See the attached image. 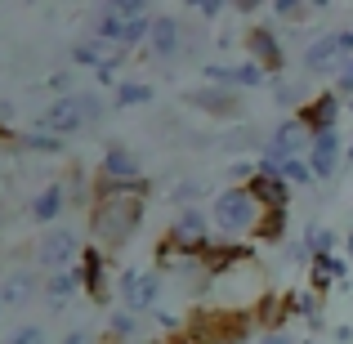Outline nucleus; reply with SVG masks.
<instances>
[{
	"label": "nucleus",
	"instance_id": "39",
	"mask_svg": "<svg viewBox=\"0 0 353 344\" xmlns=\"http://www.w3.org/2000/svg\"><path fill=\"white\" fill-rule=\"evenodd\" d=\"M340 94H345V99H353V63H349L345 72H340Z\"/></svg>",
	"mask_w": 353,
	"mask_h": 344
},
{
	"label": "nucleus",
	"instance_id": "24",
	"mask_svg": "<svg viewBox=\"0 0 353 344\" xmlns=\"http://www.w3.org/2000/svg\"><path fill=\"white\" fill-rule=\"evenodd\" d=\"M148 99H152V85H143V81H121V90H117V103L121 108L148 103Z\"/></svg>",
	"mask_w": 353,
	"mask_h": 344
},
{
	"label": "nucleus",
	"instance_id": "35",
	"mask_svg": "<svg viewBox=\"0 0 353 344\" xmlns=\"http://www.w3.org/2000/svg\"><path fill=\"white\" fill-rule=\"evenodd\" d=\"M143 36H152V18H139V23H130V27H125V41H121V45H134V41H143Z\"/></svg>",
	"mask_w": 353,
	"mask_h": 344
},
{
	"label": "nucleus",
	"instance_id": "29",
	"mask_svg": "<svg viewBox=\"0 0 353 344\" xmlns=\"http://www.w3.org/2000/svg\"><path fill=\"white\" fill-rule=\"evenodd\" d=\"M72 59L85 63V68H103V41H90V45H77Z\"/></svg>",
	"mask_w": 353,
	"mask_h": 344
},
{
	"label": "nucleus",
	"instance_id": "33",
	"mask_svg": "<svg viewBox=\"0 0 353 344\" xmlns=\"http://www.w3.org/2000/svg\"><path fill=\"white\" fill-rule=\"evenodd\" d=\"M264 77L268 72L259 68V63H241L237 68V85H264Z\"/></svg>",
	"mask_w": 353,
	"mask_h": 344
},
{
	"label": "nucleus",
	"instance_id": "6",
	"mask_svg": "<svg viewBox=\"0 0 353 344\" xmlns=\"http://www.w3.org/2000/svg\"><path fill=\"white\" fill-rule=\"evenodd\" d=\"M85 121H90V117H85V103H81V94H68V99H59V103H54L50 112L41 117V130L59 139V134H72V130H81Z\"/></svg>",
	"mask_w": 353,
	"mask_h": 344
},
{
	"label": "nucleus",
	"instance_id": "40",
	"mask_svg": "<svg viewBox=\"0 0 353 344\" xmlns=\"http://www.w3.org/2000/svg\"><path fill=\"white\" fill-rule=\"evenodd\" d=\"M219 9H224L219 0H201V5H197V14H201V18H219Z\"/></svg>",
	"mask_w": 353,
	"mask_h": 344
},
{
	"label": "nucleus",
	"instance_id": "21",
	"mask_svg": "<svg viewBox=\"0 0 353 344\" xmlns=\"http://www.w3.org/2000/svg\"><path fill=\"white\" fill-rule=\"evenodd\" d=\"M250 250L246 246H210L206 255H201V264L210 268V273H219V268H228V264H237V259H246Z\"/></svg>",
	"mask_w": 353,
	"mask_h": 344
},
{
	"label": "nucleus",
	"instance_id": "45",
	"mask_svg": "<svg viewBox=\"0 0 353 344\" xmlns=\"http://www.w3.org/2000/svg\"><path fill=\"white\" fill-rule=\"evenodd\" d=\"M0 309H5V295H0Z\"/></svg>",
	"mask_w": 353,
	"mask_h": 344
},
{
	"label": "nucleus",
	"instance_id": "22",
	"mask_svg": "<svg viewBox=\"0 0 353 344\" xmlns=\"http://www.w3.org/2000/svg\"><path fill=\"white\" fill-rule=\"evenodd\" d=\"M255 237L259 241H282L286 237V210H264L255 224Z\"/></svg>",
	"mask_w": 353,
	"mask_h": 344
},
{
	"label": "nucleus",
	"instance_id": "2",
	"mask_svg": "<svg viewBox=\"0 0 353 344\" xmlns=\"http://www.w3.org/2000/svg\"><path fill=\"white\" fill-rule=\"evenodd\" d=\"M255 206H259V201L250 197V188H224L215 197V224H219V232H224V237L250 232V228L259 224Z\"/></svg>",
	"mask_w": 353,
	"mask_h": 344
},
{
	"label": "nucleus",
	"instance_id": "5",
	"mask_svg": "<svg viewBox=\"0 0 353 344\" xmlns=\"http://www.w3.org/2000/svg\"><path fill=\"white\" fill-rule=\"evenodd\" d=\"M250 318H241V313H219V318H197V340L201 344H246Z\"/></svg>",
	"mask_w": 353,
	"mask_h": 344
},
{
	"label": "nucleus",
	"instance_id": "18",
	"mask_svg": "<svg viewBox=\"0 0 353 344\" xmlns=\"http://www.w3.org/2000/svg\"><path fill=\"white\" fill-rule=\"evenodd\" d=\"M77 286H81V277H77V273H54L50 282H45V295H50L54 309H63V304L77 295Z\"/></svg>",
	"mask_w": 353,
	"mask_h": 344
},
{
	"label": "nucleus",
	"instance_id": "9",
	"mask_svg": "<svg viewBox=\"0 0 353 344\" xmlns=\"http://www.w3.org/2000/svg\"><path fill=\"white\" fill-rule=\"evenodd\" d=\"M72 259H77V237H72L68 228H50L41 237V264L54 268V273H63Z\"/></svg>",
	"mask_w": 353,
	"mask_h": 344
},
{
	"label": "nucleus",
	"instance_id": "4",
	"mask_svg": "<svg viewBox=\"0 0 353 344\" xmlns=\"http://www.w3.org/2000/svg\"><path fill=\"white\" fill-rule=\"evenodd\" d=\"M210 224H206V215H197V210H183L179 219L170 224V246L179 250V255H206L210 250V232H206Z\"/></svg>",
	"mask_w": 353,
	"mask_h": 344
},
{
	"label": "nucleus",
	"instance_id": "17",
	"mask_svg": "<svg viewBox=\"0 0 353 344\" xmlns=\"http://www.w3.org/2000/svg\"><path fill=\"white\" fill-rule=\"evenodd\" d=\"M336 112H340V94H318L300 112V121L313 130V134H318V130H336Z\"/></svg>",
	"mask_w": 353,
	"mask_h": 344
},
{
	"label": "nucleus",
	"instance_id": "3",
	"mask_svg": "<svg viewBox=\"0 0 353 344\" xmlns=\"http://www.w3.org/2000/svg\"><path fill=\"white\" fill-rule=\"evenodd\" d=\"M309 152H313V130L304 125L300 117H291V121H282L277 125V134H273V148H268V161H309Z\"/></svg>",
	"mask_w": 353,
	"mask_h": 344
},
{
	"label": "nucleus",
	"instance_id": "43",
	"mask_svg": "<svg viewBox=\"0 0 353 344\" xmlns=\"http://www.w3.org/2000/svg\"><path fill=\"white\" fill-rule=\"evenodd\" d=\"M90 336H85V331H68V336H63V344H85Z\"/></svg>",
	"mask_w": 353,
	"mask_h": 344
},
{
	"label": "nucleus",
	"instance_id": "1",
	"mask_svg": "<svg viewBox=\"0 0 353 344\" xmlns=\"http://www.w3.org/2000/svg\"><path fill=\"white\" fill-rule=\"evenodd\" d=\"M143 197H148V183L134 179V183H112L103 179L99 183V201H94V237L103 246H125L130 237L143 224Z\"/></svg>",
	"mask_w": 353,
	"mask_h": 344
},
{
	"label": "nucleus",
	"instance_id": "15",
	"mask_svg": "<svg viewBox=\"0 0 353 344\" xmlns=\"http://www.w3.org/2000/svg\"><path fill=\"white\" fill-rule=\"evenodd\" d=\"M188 103L192 108H206L210 117H237V94L233 90H224V85H210V90H192L188 94Z\"/></svg>",
	"mask_w": 353,
	"mask_h": 344
},
{
	"label": "nucleus",
	"instance_id": "26",
	"mask_svg": "<svg viewBox=\"0 0 353 344\" xmlns=\"http://www.w3.org/2000/svg\"><path fill=\"white\" fill-rule=\"evenodd\" d=\"M277 179H286V183H295V188H304V183H313L318 174H313L309 161H282V174H277Z\"/></svg>",
	"mask_w": 353,
	"mask_h": 344
},
{
	"label": "nucleus",
	"instance_id": "41",
	"mask_svg": "<svg viewBox=\"0 0 353 344\" xmlns=\"http://www.w3.org/2000/svg\"><path fill=\"white\" fill-rule=\"evenodd\" d=\"M68 85H72V77H68V72H59V77H50V90H59V94H63ZM63 99H68V94H63Z\"/></svg>",
	"mask_w": 353,
	"mask_h": 344
},
{
	"label": "nucleus",
	"instance_id": "27",
	"mask_svg": "<svg viewBox=\"0 0 353 344\" xmlns=\"http://www.w3.org/2000/svg\"><path fill=\"white\" fill-rule=\"evenodd\" d=\"M27 300H32V277H27V273L9 277V282H5V304H27Z\"/></svg>",
	"mask_w": 353,
	"mask_h": 344
},
{
	"label": "nucleus",
	"instance_id": "38",
	"mask_svg": "<svg viewBox=\"0 0 353 344\" xmlns=\"http://www.w3.org/2000/svg\"><path fill=\"white\" fill-rule=\"evenodd\" d=\"M259 344H295V340H291V331H264Z\"/></svg>",
	"mask_w": 353,
	"mask_h": 344
},
{
	"label": "nucleus",
	"instance_id": "46",
	"mask_svg": "<svg viewBox=\"0 0 353 344\" xmlns=\"http://www.w3.org/2000/svg\"><path fill=\"white\" fill-rule=\"evenodd\" d=\"M130 344H139V340H130Z\"/></svg>",
	"mask_w": 353,
	"mask_h": 344
},
{
	"label": "nucleus",
	"instance_id": "20",
	"mask_svg": "<svg viewBox=\"0 0 353 344\" xmlns=\"http://www.w3.org/2000/svg\"><path fill=\"white\" fill-rule=\"evenodd\" d=\"M59 210H63V188H59V183H50V188H45L41 197H36L32 215L41 219V224H54V219H59Z\"/></svg>",
	"mask_w": 353,
	"mask_h": 344
},
{
	"label": "nucleus",
	"instance_id": "37",
	"mask_svg": "<svg viewBox=\"0 0 353 344\" xmlns=\"http://www.w3.org/2000/svg\"><path fill=\"white\" fill-rule=\"evenodd\" d=\"M192 197H201V183L197 179H188V183H179V188H174V201H179V206H183V201H192Z\"/></svg>",
	"mask_w": 353,
	"mask_h": 344
},
{
	"label": "nucleus",
	"instance_id": "34",
	"mask_svg": "<svg viewBox=\"0 0 353 344\" xmlns=\"http://www.w3.org/2000/svg\"><path fill=\"white\" fill-rule=\"evenodd\" d=\"M23 143H27V148H36V152H59V139H54V134H45V130H36V134H27Z\"/></svg>",
	"mask_w": 353,
	"mask_h": 344
},
{
	"label": "nucleus",
	"instance_id": "11",
	"mask_svg": "<svg viewBox=\"0 0 353 344\" xmlns=\"http://www.w3.org/2000/svg\"><path fill=\"white\" fill-rule=\"evenodd\" d=\"M246 45H250V63H259L264 72H282L286 54H282V45H277V36L268 32V27H255V32L246 36Z\"/></svg>",
	"mask_w": 353,
	"mask_h": 344
},
{
	"label": "nucleus",
	"instance_id": "42",
	"mask_svg": "<svg viewBox=\"0 0 353 344\" xmlns=\"http://www.w3.org/2000/svg\"><path fill=\"white\" fill-rule=\"evenodd\" d=\"M327 264H331V277H345V259H336V255H327Z\"/></svg>",
	"mask_w": 353,
	"mask_h": 344
},
{
	"label": "nucleus",
	"instance_id": "16",
	"mask_svg": "<svg viewBox=\"0 0 353 344\" xmlns=\"http://www.w3.org/2000/svg\"><path fill=\"white\" fill-rule=\"evenodd\" d=\"M103 179H112V183H134L139 179V161H134V152H130V148L112 143L103 152Z\"/></svg>",
	"mask_w": 353,
	"mask_h": 344
},
{
	"label": "nucleus",
	"instance_id": "8",
	"mask_svg": "<svg viewBox=\"0 0 353 344\" xmlns=\"http://www.w3.org/2000/svg\"><path fill=\"white\" fill-rule=\"evenodd\" d=\"M309 165H313L318 179H331V174L340 170V130H318V134H313Z\"/></svg>",
	"mask_w": 353,
	"mask_h": 344
},
{
	"label": "nucleus",
	"instance_id": "7",
	"mask_svg": "<svg viewBox=\"0 0 353 344\" xmlns=\"http://www.w3.org/2000/svg\"><path fill=\"white\" fill-rule=\"evenodd\" d=\"M121 295H125V309H130V313H143V309H152L157 295H161V277L130 268V273L121 277Z\"/></svg>",
	"mask_w": 353,
	"mask_h": 344
},
{
	"label": "nucleus",
	"instance_id": "44",
	"mask_svg": "<svg viewBox=\"0 0 353 344\" xmlns=\"http://www.w3.org/2000/svg\"><path fill=\"white\" fill-rule=\"evenodd\" d=\"M349 259H353V232H349Z\"/></svg>",
	"mask_w": 353,
	"mask_h": 344
},
{
	"label": "nucleus",
	"instance_id": "19",
	"mask_svg": "<svg viewBox=\"0 0 353 344\" xmlns=\"http://www.w3.org/2000/svg\"><path fill=\"white\" fill-rule=\"evenodd\" d=\"M282 313H291V300H282V295H264V304H259V327L264 331H282Z\"/></svg>",
	"mask_w": 353,
	"mask_h": 344
},
{
	"label": "nucleus",
	"instance_id": "30",
	"mask_svg": "<svg viewBox=\"0 0 353 344\" xmlns=\"http://www.w3.org/2000/svg\"><path fill=\"white\" fill-rule=\"evenodd\" d=\"M304 241H309V246H313V255H331V246H336V232L313 224V228H309V237H304Z\"/></svg>",
	"mask_w": 353,
	"mask_h": 344
},
{
	"label": "nucleus",
	"instance_id": "31",
	"mask_svg": "<svg viewBox=\"0 0 353 344\" xmlns=\"http://www.w3.org/2000/svg\"><path fill=\"white\" fill-rule=\"evenodd\" d=\"M108 331H112L117 340H125V344H130V336H134V313H130V309L112 313V327H108Z\"/></svg>",
	"mask_w": 353,
	"mask_h": 344
},
{
	"label": "nucleus",
	"instance_id": "32",
	"mask_svg": "<svg viewBox=\"0 0 353 344\" xmlns=\"http://www.w3.org/2000/svg\"><path fill=\"white\" fill-rule=\"evenodd\" d=\"M5 344H45V331L36 327V322H27V327H18L14 336H9Z\"/></svg>",
	"mask_w": 353,
	"mask_h": 344
},
{
	"label": "nucleus",
	"instance_id": "12",
	"mask_svg": "<svg viewBox=\"0 0 353 344\" xmlns=\"http://www.w3.org/2000/svg\"><path fill=\"white\" fill-rule=\"evenodd\" d=\"M103 268H108L103 250H81V268H77V277H81V286L90 291V300H99V304H108V282H103Z\"/></svg>",
	"mask_w": 353,
	"mask_h": 344
},
{
	"label": "nucleus",
	"instance_id": "36",
	"mask_svg": "<svg viewBox=\"0 0 353 344\" xmlns=\"http://www.w3.org/2000/svg\"><path fill=\"white\" fill-rule=\"evenodd\" d=\"M291 264H313V246L309 241H291Z\"/></svg>",
	"mask_w": 353,
	"mask_h": 344
},
{
	"label": "nucleus",
	"instance_id": "13",
	"mask_svg": "<svg viewBox=\"0 0 353 344\" xmlns=\"http://www.w3.org/2000/svg\"><path fill=\"white\" fill-rule=\"evenodd\" d=\"M148 45H152L157 59H174V54H179V45H183V27H179V18H170V14L152 18V36H148Z\"/></svg>",
	"mask_w": 353,
	"mask_h": 344
},
{
	"label": "nucleus",
	"instance_id": "23",
	"mask_svg": "<svg viewBox=\"0 0 353 344\" xmlns=\"http://www.w3.org/2000/svg\"><path fill=\"white\" fill-rule=\"evenodd\" d=\"M313 9H318V5H309V0H277L273 14L282 18V23H304V18H309Z\"/></svg>",
	"mask_w": 353,
	"mask_h": 344
},
{
	"label": "nucleus",
	"instance_id": "14",
	"mask_svg": "<svg viewBox=\"0 0 353 344\" xmlns=\"http://www.w3.org/2000/svg\"><path fill=\"white\" fill-rule=\"evenodd\" d=\"M246 188H250V197H255L264 210H286V201H291V183L277 179V174H255Z\"/></svg>",
	"mask_w": 353,
	"mask_h": 344
},
{
	"label": "nucleus",
	"instance_id": "28",
	"mask_svg": "<svg viewBox=\"0 0 353 344\" xmlns=\"http://www.w3.org/2000/svg\"><path fill=\"white\" fill-rule=\"evenodd\" d=\"M108 9H112V14L121 18V23H139V18H148V5H143V0H117V5H108Z\"/></svg>",
	"mask_w": 353,
	"mask_h": 344
},
{
	"label": "nucleus",
	"instance_id": "25",
	"mask_svg": "<svg viewBox=\"0 0 353 344\" xmlns=\"http://www.w3.org/2000/svg\"><path fill=\"white\" fill-rule=\"evenodd\" d=\"M94 27H99V41H125V23H121L108 5H103V14L94 18Z\"/></svg>",
	"mask_w": 353,
	"mask_h": 344
},
{
	"label": "nucleus",
	"instance_id": "10",
	"mask_svg": "<svg viewBox=\"0 0 353 344\" xmlns=\"http://www.w3.org/2000/svg\"><path fill=\"white\" fill-rule=\"evenodd\" d=\"M345 63L349 68V59H345V45H340V32H327V36H318V41L304 50V68L309 72H331V68H340Z\"/></svg>",
	"mask_w": 353,
	"mask_h": 344
}]
</instances>
